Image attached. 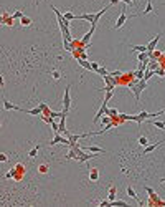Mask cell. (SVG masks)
Here are the masks:
<instances>
[{
    "label": "cell",
    "instance_id": "1",
    "mask_svg": "<svg viewBox=\"0 0 165 207\" xmlns=\"http://www.w3.org/2000/svg\"><path fill=\"white\" fill-rule=\"evenodd\" d=\"M25 172H26V167L23 166V164H20V162L15 167L10 169V174H12V177L15 181H22L23 179V176H25Z\"/></svg>",
    "mask_w": 165,
    "mask_h": 207
},
{
    "label": "cell",
    "instance_id": "2",
    "mask_svg": "<svg viewBox=\"0 0 165 207\" xmlns=\"http://www.w3.org/2000/svg\"><path fill=\"white\" fill-rule=\"evenodd\" d=\"M59 143H61V144H66V146H71L69 139H68L66 136H61V133H56V134H55V138H53V139L50 141L48 144H50V146H55V144H59Z\"/></svg>",
    "mask_w": 165,
    "mask_h": 207
},
{
    "label": "cell",
    "instance_id": "3",
    "mask_svg": "<svg viewBox=\"0 0 165 207\" xmlns=\"http://www.w3.org/2000/svg\"><path fill=\"white\" fill-rule=\"evenodd\" d=\"M132 17H137V15H127V14H125V8H122V12H121V15H119V18H117V22H116L114 28L119 30V28L125 23V20H127V18H132Z\"/></svg>",
    "mask_w": 165,
    "mask_h": 207
},
{
    "label": "cell",
    "instance_id": "4",
    "mask_svg": "<svg viewBox=\"0 0 165 207\" xmlns=\"http://www.w3.org/2000/svg\"><path fill=\"white\" fill-rule=\"evenodd\" d=\"M107 109H109V108H107V101H102V106H101V109L98 111V114L94 116V121H92V124H98L99 121H101V118H102V116L107 113Z\"/></svg>",
    "mask_w": 165,
    "mask_h": 207
},
{
    "label": "cell",
    "instance_id": "5",
    "mask_svg": "<svg viewBox=\"0 0 165 207\" xmlns=\"http://www.w3.org/2000/svg\"><path fill=\"white\" fill-rule=\"evenodd\" d=\"M13 15H10L8 12H2V18H0V23L2 25H7V27H13Z\"/></svg>",
    "mask_w": 165,
    "mask_h": 207
},
{
    "label": "cell",
    "instance_id": "6",
    "mask_svg": "<svg viewBox=\"0 0 165 207\" xmlns=\"http://www.w3.org/2000/svg\"><path fill=\"white\" fill-rule=\"evenodd\" d=\"M69 85L66 86L65 90V96H63V109L65 111H69V106H71V96H69Z\"/></svg>",
    "mask_w": 165,
    "mask_h": 207
},
{
    "label": "cell",
    "instance_id": "7",
    "mask_svg": "<svg viewBox=\"0 0 165 207\" xmlns=\"http://www.w3.org/2000/svg\"><path fill=\"white\" fill-rule=\"evenodd\" d=\"M160 38H162V33L155 35V38H154L152 41H149V45H147V52H149V53H152V52L157 48V43H158V40H160Z\"/></svg>",
    "mask_w": 165,
    "mask_h": 207
},
{
    "label": "cell",
    "instance_id": "8",
    "mask_svg": "<svg viewBox=\"0 0 165 207\" xmlns=\"http://www.w3.org/2000/svg\"><path fill=\"white\" fill-rule=\"evenodd\" d=\"M3 109L5 111H8V109H13V111H25V109H22V108H18V106H15V105H12L10 101H7V100H3Z\"/></svg>",
    "mask_w": 165,
    "mask_h": 207
},
{
    "label": "cell",
    "instance_id": "9",
    "mask_svg": "<svg viewBox=\"0 0 165 207\" xmlns=\"http://www.w3.org/2000/svg\"><path fill=\"white\" fill-rule=\"evenodd\" d=\"M83 149L89 151V153H99V154L106 153V149H102V147H99V146H88V147H83Z\"/></svg>",
    "mask_w": 165,
    "mask_h": 207
},
{
    "label": "cell",
    "instance_id": "10",
    "mask_svg": "<svg viewBox=\"0 0 165 207\" xmlns=\"http://www.w3.org/2000/svg\"><path fill=\"white\" fill-rule=\"evenodd\" d=\"M98 179H99V171H98V167H92L91 171H89V181L96 182Z\"/></svg>",
    "mask_w": 165,
    "mask_h": 207
},
{
    "label": "cell",
    "instance_id": "11",
    "mask_svg": "<svg viewBox=\"0 0 165 207\" xmlns=\"http://www.w3.org/2000/svg\"><path fill=\"white\" fill-rule=\"evenodd\" d=\"M78 63H79V67H83V68H84V70H89V71H92L91 61H88V60H83V58H78Z\"/></svg>",
    "mask_w": 165,
    "mask_h": 207
},
{
    "label": "cell",
    "instance_id": "12",
    "mask_svg": "<svg viewBox=\"0 0 165 207\" xmlns=\"http://www.w3.org/2000/svg\"><path fill=\"white\" fill-rule=\"evenodd\" d=\"M165 139H162V141H158V143H155V144H150V146H145V149H144V154H149V153H152L154 149H157L162 143H164Z\"/></svg>",
    "mask_w": 165,
    "mask_h": 207
},
{
    "label": "cell",
    "instance_id": "13",
    "mask_svg": "<svg viewBox=\"0 0 165 207\" xmlns=\"http://www.w3.org/2000/svg\"><path fill=\"white\" fill-rule=\"evenodd\" d=\"M23 113L32 114V116H38V114L41 116V113H43V111H41V108H40V106H36V108H33V109H25Z\"/></svg>",
    "mask_w": 165,
    "mask_h": 207
},
{
    "label": "cell",
    "instance_id": "14",
    "mask_svg": "<svg viewBox=\"0 0 165 207\" xmlns=\"http://www.w3.org/2000/svg\"><path fill=\"white\" fill-rule=\"evenodd\" d=\"M76 18L79 20H88V22H94V14H83V15H76Z\"/></svg>",
    "mask_w": 165,
    "mask_h": 207
},
{
    "label": "cell",
    "instance_id": "15",
    "mask_svg": "<svg viewBox=\"0 0 165 207\" xmlns=\"http://www.w3.org/2000/svg\"><path fill=\"white\" fill-rule=\"evenodd\" d=\"M40 108H41V111H43V116H50V113H51V109H50V106H48V105H46V103H40L38 105Z\"/></svg>",
    "mask_w": 165,
    "mask_h": 207
},
{
    "label": "cell",
    "instance_id": "16",
    "mask_svg": "<svg viewBox=\"0 0 165 207\" xmlns=\"http://www.w3.org/2000/svg\"><path fill=\"white\" fill-rule=\"evenodd\" d=\"M149 56H150V60H160V58L164 56V53L158 52V50H154L152 53H149Z\"/></svg>",
    "mask_w": 165,
    "mask_h": 207
},
{
    "label": "cell",
    "instance_id": "17",
    "mask_svg": "<svg viewBox=\"0 0 165 207\" xmlns=\"http://www.w3.org/2000/svg\"><path fill=\"white\" fill-rule=\"evenodd\" d=\"M92 157H96V154H86V153H84V154H83V156L78 159V162H88V161L92 159Z\"/></svg>",
    "mask_w": 165,
    "mask_h": 207
},
{
    "label": "cell",
    "instance_id": "18",
    "mask_svg": "<svg viewBox=\"0 0 165 207\" xmlns=\"http://www.w3.org/2000/svg\"><path fill=\"white\" fill-rule=\"evenodd\" d=\"M150 12H154V5H152V0H147V7H145V10L140 15H149Z\"/></svg>",
    "mask_w": 165,
    "mask_h": 207
},
{
    "label": "cell",
    "instance_id": "19",
    "mask_svg": "<svg viewBox=\"0 0 165 207\" xmlns=\"http://www.w3.org/2000/svg\"><path fill=\"white\" fill-rule=\"evenodd\" d=\"M20 23H22V27H28V25H32V18L26 17V15H23V17L20 18Z\"/></svg>",
    "mask_w": 165,
    "mask_h": 207
},
{
    "label": "cell",
    "instance_id": "20",
    "mask_svg": "<svg viewBox=\"0 0 165 207\" xmlns=\"http://www.w3.org/2000/svg\"><path fill=\"white\" fill-rule=\"evenodd\" d=\"M132 52H139V53L147 52V45H132Z\"/></svg>",
    "mask_w": 165,
    "mask_h": 207
},
{
    "label": "cell",
    "instance_id": "21",
    "mask_svg": "<svg viewBox=\"0 0 165 207\" xmlns=\"http://www.w3.org/2000/svg\"><path fill=\"white\" fill-rule=\"evenodd\" d=\"M125 192H127V195H129V197H132V199H135L139 202V197H137V194H135V191H134V189H132L131 186L127 187V191H125Z\"/></svg>",
    "mask_w": 165,
    "mask_h": 207
},
{
    "label": "cell",
    "instance_id": "22",
    "mask_svg": "<svg viewBox=\"0 0 165 207\" xmlns=\"http://www.w3.org/2000/svg\"><path fill=\"white\" fill-rule=\"evenodd\" d=\"M48 171H50V166H48V164H40L38 166V172L40 174H48Z\"/></svg>",
    "mask_w": 165,
    "mask_h": 207
},
{
    "label": "cell",
    "instance_id": "23",
    "mask_svg": "<svg viewBox=\"0 0 165 207\" xmlns=\"http://www.w3.org/2000/svg\"><path fill=\"white\" fill-rule=\"evenodd\" d=\"M157 68H158V60H150V61H149L147 70H157Z\"/></svg>",
    "mask_w": 165,
    "mask_h": 207
},
{
    "label": "cell",
    "instance_id": "24",
    "mask_svg": "<svg viewBox=\"0 0 165 207\" xmlns=\"http://www.w3.org/2000/svg\"><path fill=\"white\" fill-rule=\"evenodd\" d=\"M106 114H109V116H111L112 119H114V118H117L119 116V111L117 109H114V108H109V109H107V113Z\"/></svg>",
    "mask_w": 165,
    "mask_h": 207
},
{
    "label": "cell",
    "instance_id": "25",
    "mask_svg": "<svg viewBox=\"0 0 165 207\" xmlns=\"http://www.w3.org/2000/svg\"><path fill=\"white\" fill-rule=\"evenodd\" d=\"M144 76H145V71L144 70H135V80H144Z\"/></svg>",
    "mask_w": 165,
    "mask_h": 207
},
{
    "label": "cell",
    "instance_id": "26",
    "mask_svg": "<svg viewBox=\"0 0 165 207\" xmlns=\"http://www.w3.org/2000/svg\"><path fill=\"white\" fill-rule=\"evenodd\" d=\"M154 75H155V70H147V71H145L144 80H145V81H149V80L152 78V76H154Z\"/></svg>",
    "mask_w": 165,
    "mask_h": 207
},
{
    "label": "cell",
    "instance_id": "27",
    "mask_svg": "<svg viewBox=\"0 0 165 207\" xmlns=\"http://www.w3.org/2000/svg\"><path fill=\"white\" fill-rule=\"evenodd\" d=\"M139 144H140V146H149V139H147V138H145V136H140V138H139Z\"/></svg>",
    "mask_w": 165,
    "mask_h": 207
},
{
    "label": "cell",
    "instance_id": "28",
    "mask_svg": "<svg viewBox=\"0 0 165 207\" xmlns=\"http://www.w3.org/2000/svg\"><path fill=\"white\" fill-rule=\"evenodd\" d=\"M152 124H154L155 128H158V129H164V131H165V123H164V121H154Z\"/></svg>",
    "mask_w": 165,
    "mask_h": 207
},
{
    "label": "cell",
    "instance_id": "29",
    "mask_svg": "<svg viewBox=\"0 0 165 207\" xmlns=\"http://www.w3.org/2000/svg\"><path fill=\"white\" fill-rule=\"evenodd\" d=\"M65 18H66V20H69V22L76 20V15L73 14V12H65Z\"/></svg>",
    "mask_w": 165,
    "mask_h": 207
},
{
    "label": "cell",
    "instance_id": "30",
    "mask_svg": "<svg viewBox=\"0 0 165 207\" xmlns=\"http://www.w3.org/2000/svg\"><path fill=\"white\" fill-rule=\"evenodd\" d=\"M116 187L114 186H111V189H109V200H114V197H116Z\"/></svg>",
    "mask_w": 165,
    "mask_h": 207
},
{
    "label": "cell",
    "instance_id": "31",
    "mask_svg": "<svg viewBox=\"0 0 165 207\" xmlns=\"http://www.w3.org/2000/svg\"><path fill=\"white\" fill-rule=\"evenodd\" d=\"M96 73H98V75H101V76L104 78L106 75H109V71H107V70H106L104 67H99V70H98V71H96Z\"/></svg>",
    "mask_w": 165,
    "mask_h": 207
},
{
    "label": "cell",
    "instance_id": "32",
    "mask_svg": "<svg viewBox=\"0 0 165 207\" xmlns=\"http://www.w3.org/2000/svg\"><path fill=\"white\" fill-rule=\"evenodd\" d=\"M38 151H40V146H35V147L32 149V151L28 153V156H30V157H35V156L38 154Z\"/></svg>",
    "mask_w": 165,
    "mask_h": 207
},
{
    "label": "cell",
    "instance_id": "33",
    "mask_svg": "<svg viewBox=\"0 0 165 207\" xmlns=\"http://www.w3.org/2000/svg\"><path fill=\"white\" fill-rule=\"evenodd\" d=\"M13 18H15V20H20V18H22V17H23V12H20V10H17V12H13Z\"/></svg>",
    "mask_w": 165,
    "mask_h": 207
},
{
    "label": "cell",
    "instance_id": "34",
    "mask_svg": "<svg viewBox=\"0 0 165 207\" xmlns=\"http://www.w3.org/2000/svg\"><path fill=\"white\" fill-rule=\"evenodd\" d=\"M51 76H53V80H59V78H61V73H59L58 70H53Z\"/></svg>",
    "mask_w": 165,
    "mask_h": 207
},
{
    "label": "cell",
    "instance_id": "35",
    "mask_svg": "<svg viewBox=\"0 0 165 207\" xmlns=\"http://www.w3.org/2000/svg\"><path fill=\"white\" fill-rule=\"evenodd\" d=\"M155 75H158V76L164 78L165 76V68H157V70H155Z\"/></svg>",
    "mask_w": 165,
    "mask_h": 207
},
{
    "label": "cell",
    "instance_id": "36",
    "mask_svg": "<svg viewBox=\"0 0 165 207\" xmlns=\"http://www.w3.org/2000/svg\"><path fill=\"white\" fill-rule=\"evenodd\" d=\"M112 76H116V78H121L122 76V71H119V70H116V71H111Z\"/></svg>",
    "mask_w": 165,
    "mask_h": 207
},
{
    "label": "cell",
    "instance_id": "37",
    "mask_svg": "<svg viewBox=\"0 0 165 207\" xmlns=\"http://www.w3.org/2000/svg\"><path fill=\"white\" fill-rule=\"evenodd\" d=\"M91 67H92V71H98V70H99V63H96V61H91Z\"/></svg>",
    "mask_w": 165,
    "mask_h": 207
},
{
    "label": "cell",
    "instance_id": "38",
    "mask_svg": "<svg viewBox=\"0 0 165 207\" xmlns=\"http://www.w3.org/2000/svg\"><path fill=\"white\" fill-rule=\"evenodd\" d=\"M0 161H2V162H7V161H8L7 154H0Z\"/></svg>",
    "mask_w": 165,
    "mask_h": 207
},
{
    "label": "cell",
    "instance_id": "39",
    "mask_svg": "<svg viewBox=\"0 0 165 207\" xmlns=\"http://www.w3.org/2000/svg\"><path fill=\"white\" fill-rule=\"evenodd\" d=\"M0 86L2 88L5 86V80H3V76H0Z\"/></svg>",
    "mask_w": 165,
    "mask_h": 207
},
{
    "label": "cell",
    "instance_id": "40",
    "mask_svg": "<svg viewBox=\"0 0 165 207\" xmlns=\"http://www.w3.org/2000/svg\"><path fill=\"white\" fill-rule=\"evenodd\" d=\"M122 2H124V3H127V5H132V3H134L135 0H122Z\"/></svg>",
    "mask_w": 165,
    "mask_h": 207
},
{
    "label": "cell",
    "instance_id": "41",
    "mask_svg": "<svg viewBox=\"0 0 165 207\" xmlns=\"http://www.w3.org/2000/svg\"><path fill=\"white\" fill-rule=\"evenodd\" d=\"M119 2H121V0H111L109 3H111V5H116V3H119Z\"/></svg>",
    "mask_w": 165,
    "mask_h": 207
},
{
    "label": "cell",
    "instance_id": "42",
    "mask_svg": "<svg viewBox=\"0 0 165 207\" xmlns=\"http://www.w3.org/2000/svg\"><path fill=\"white\" fill-rule=\"evenodd\" d=\"M162 182H164V184H165V177H164V179H162Z\"/></svg>",
    "mask_w": 165,
    "mask_h": 207
},
{
    "label": "cell",
    "instance_id": "43",
    "mask_svg": "<svg viewBox=\"0 0 165 207\" xmlns=\"http://www.w3.org/2000/svg\"><path fill=\"white\" fill-rule=\"evenodd\" d=\"M121 2H122V0H121Z\"/></svg>",
    "mask_w": 165,
    "mask_h": 207
}]
</instances>
